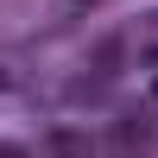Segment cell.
<instances>
[{"instance_id": "1", "label": "cell", "mask_w": 158, "mask_h": 158, "mask_svg": "<svg viewBox=\"0 0 158 158\" xmlns=\"http://www.w3.org/2000/svg\"><path fill=\"white\" fill-rule=\"evenodd\" d=\"M44 158H101V146L82 133V127H51L44 133Z\"/></svg>"}, {"instance_id": "2", "label": "cell", "mask_w": 158, "mask_h": 158, "mask_svg": "<svg viewBox=\"0 0 158 158\" xmlns=\"http://www.w3.org/2000/svg\"><path fill=\"white\" fill-rule=\"evenodd\" d=\"M146 139H152V108H139V114H120V120H114V146H120V152L146 146Z\"/></svg>"}, {"instance_id": "3", "label": "cell", "mask_w": 158, "mask_h": 158, "mask_svg": "<svg viewBox=\"0 0 158 158\" xmlns=\"http://www.w3.org/2000/svg\"><path fill=\"white\" fill-rule=\"evenodd\" d=\"M32 89V63L19 51H0V95H25Z\"/></svg>"}, {"instance_id": "4", "label": "cell", "mask_w": 158, "mask_h": 158, "mask_svg": "<svg viewBox=\"0 0 158 158\" xmlns=\"http://www.w3.org/2000/svg\"><path fill=\"white\" fill-rule=\"evenodd\" d=\"M120 63H127V38H101V44H95V57H89V70H95V76H108V82H120Z\"/></svg>"}, {"instance_id": "5", "label": "cell", "mask_w": 158, "mask_h": 158, "mask_svg": "<svg viewBox=\"0 0 158 158\" xmlns=\"http://www.w3.org/2000/svg\"><path fill=\"white\" fill-rule=\"evenodd\" d=\"M0 158H32V152H25V146H0Z\"/></svg>"}]
</instances>
